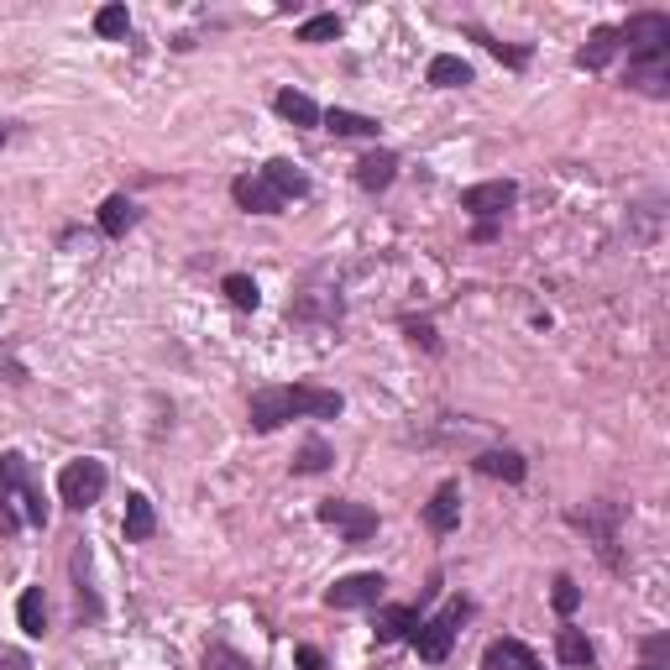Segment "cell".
<instances>
[{
  "label": "cell",
  "mask_w": 670,
  "mask_h": 670,
  "mask_svg": "<svg viewBox=\"0 0 670 670\" xmlns=\"http://www.w3.org/2000/svg\"><path fill=\"white\" fill-rule=\"evenodd\" d=\"M278 116L293 121V126H320V105L309 100V94H299V89H278Z\"/></svg>",
  "instance_id": "484cf974"
},
{
  "label": "cell",
  "mask_w": 670,
  "mask_h": 670,
  "mask_svg": "<svg viewBox=\"0 0 670 670\" xmlns=\"http://www.w3.org/2000/svg\"><path fill=\"white\" fill-rule=\"evenodd\" d=\"M22 534V514L11 508V497H0V540H16Z\"/></svg>",
  "instance_id": "e575fe53"
},
{
  "label": "cell",
  "mask_w": 670,
  "mask_h": 670,
  "mask_svg": "<svg viewBox=\"0 0 670 670\" xmlns=\"http://www.w3.org/2000/svg\"><path fill=\"white\" fill-rule=\"evenodd\" d=\"M330 37H341V16L330 11V16H309L304 27H299V42H330Z\"/></svg>",
  "instance_id": "4dcf8cb0"
},
{
  "label": "cell",
  "mask_w": 670,
  "mask_h": 670,
  "mask_svg": "<svg viewBox=\"0 0 670 670\" xmlns=\"http://www.w3.org/2000/svg\"><path fill=\"white\" fill-rule=\"evenodd\" d=\"M425 524L435 529V534H451V529L462 524V488L456 482H440L435 497L425 503Z\"/></svg>",
  "instance_id": "4fadbf2b"
},
{
  "label": "cell",
  "mask_w": 670,
  "mask_h": 670,
  "mask_svg": "<svg viewBox=\"0 0 670 670\" xmlns=\"http://www.w3.org/2000/svg\"><path fill=\"white\" fill-rule=\"evenodd\" d=\"M388 582H382L378 571H356V577H341V582L325 592V603L330 608H378Z\"/></svg>",
  "instance_id": "9c48e42d"
},
{
  "label": "cell",
  "mask_w": 670,
  "mask_h": 670,
  "mask_svg": "<svg viewBox=\"0 0 670 670\" xmlns=\"http://www.w3.org/2000/svg\"><path fill=\"white\" fill-rule=\"evenodd\" d=\"M330 462H336V456H330V445H325V440H304V451L293 456V471H304V477H315V471H325V467H330Z\"/></svg>",
  "instance_id": "f1b7e54d"
},
{
  "label": "cell",
  "mask_w": 670,
  "mask_h": 670,
  "mask_svg": "<svg viewBox=\"0 0 670 670\" xmlns=\"http://www.w3.org/2000/svg\"><path fill=\"white\" fill-rule=\"evenodd\" d=\"M555 612H560V618H571V612L582 608V586L571 582V577H555Z\"/></svg>",
  "instance_id": "d6a6232c"
},
{
  "label": "cell",
  "mask_w": 670,
  "mask_h": 670,
  "mask_svg": "<svg viewBox=\"0 0 670 670\" xmlns=\"http://www.w3.org/2000/svg\"><path fill=\"white\" fill-rule=\"evenodd\" d=\"M471 467L482 471V477H503V482H524L529 477V462L519 451H482Z\"/></svg>",
  "instance_id": "ac0fdd59"
},
{
  "label": "cell",
  "mask_w": 670,
  "mask_h": 670,
  "mask_svg": "<svg viewBox=\"0 0 670 670\" xmlns=\"http://www.w3.org/2000/svg\"><path fill=\"white\" fill-rule=\"evenodd\" d=\"M618 48H629V59L644 53H670V16L666 11H640L618 27Z\"/></svg>",
  "instance_id": "5b68a950"
},
{
  "label": "cell",
  "mask_w": 670,
  "mask_h": 670,
  "mask_svg": "<svg viewBox=\"0 0 670 670\" xmlns=\"http://www.w3.org/2000/svg\"><path fill=\"white\" fill-rule=\"evenodd\" d=\"M514 204H519V184H514V178H488V184L462 189V210L477 215V220H497V215H508Z\"/></svg>",
  "instance_id": "52a82bcc"
},
{
  "label": "cell",
  "mask_w": 670,
  "mask_h": 670,
  "mask_svg": "<svg viewBox=\"0 0 670 670\" xmlns=\"http://www.w3.org/2000/svg\"><path fill=\"white\" fill-rule=\"evenodd\" d=\"M612 53H618V27H597V31H592V37L582 42L577 63L597 74V68H608V63H612Z\"/></svg>",
  "instance_id": "603a6c76"
},
{
  "label": "cell",
  "mask_w": 670,
  "mask_h": 670,
  "mask_svg": "<svg viewBox=\"0 0 670 670\" xmlns=\"http://www.w3.org/2000/svg\"><path fill=\"white\" fill-rule=\"evenodd\" d=\"M0 670H31V660L22 649H0Z\"/></svg>",
  "instance_id": "8d00e7d4"
},
{
  "label": "cell",
  "mask_w": 670,
  "mask_h": 670,
  "mask_svg": "<svg viewBox=\"0 0 670 670\" xmlns=\"http://www.w3.org/2000/svg\"><path fill=\"white\" fill-rule=\"evenodd\" d=\"M68 566H74V592H79V618H85V623H100V618H105V603H100V592H94V577H89V551H85V545L74 551V560H68Z\"/></svg>",
  "instance_id": "5bb4252c"
},
{
  "label": "cell",
  "mask_w": 670,
  "mask_h": 670,
  "mask_svg": "<svg viewBox=\"0 0 670 670\" xmlns=\"http://www.w3.org/2000/svg\"><path fill=\"white\" fill-rule=\"evenodd\" d=\"M220 289H226V299H231L236 309H257V304H263V293H257V283H252L246 273H226Z\"/></svg>",
  "instance_id": "4316f807"
},
{
  "label": "cell",
  "mask_w": 670,
  "mask_h": 670,
  "mask_svg": "<svg viewBox=\"0 0 670 670\" xmlns=\"http://www.w3.org/2000/svg\"><path fill=\"white\" fill-rule=\"evenodd\" d=\"M94 31H100V37H126V31H131V16H126V5H105V11L94 16Z\"/></svg>",
  "instance_id": "1f68e13d"
},
{
  "label": "cell",
  "mask_w": 670,
  "mask_h": 670,
  "mask_svg": "<svg viewBox=\"0 0 670 670\" xmlns=\"http://www.w3.org/2000/svg\"><path fill=\"white\" fill-rule=\"evenodd\" d=\"M640 670H670V634H649L640 644Z\"/></svg>",
  "instance_id": "f546056e"
},
{
  "label": "cell",
  "mask_w": 670,
  "mask_h": 670,
  "mask_svg": "<svg viewBox=\"0 0 670 670\" xmlns=\"http://www.w3.org/2000/svg\"><path fill=\"white\" fill-rule=\"evenodd\" d=\"M414 629H419V608H378V640L382 644L414 640Z\"/></svg>",
  "instance_id": "cb8c5ba5"
},
{
  "label": "cell",
  "mask_w": 670,
  "mask_h": 670,
  "mask_svg": "<svg viewBox=\"0 0 670 670\" xmlns=\"http://www.w3.org/2000/svg\"><path fill=\"white\" fill-rule=\"evenodd\" d=\"M393 178H399V152H367V157L356 163V184H362L367 194H382Z\"/></svg>",
  "instance_id": "9a60e30c"
},
{
  "label": "cell",
  "mask_w": 670,
  "mask_h": 670,
  "mask_svg": "<svg viewBox=\"0 0 670 670\" xmlns=\"http://www.w3.org/2000/svg\"><path fill=\"white\" fill-rule=\"evenodd\" d=\"M346 399L336 388H309V382H289V388H257L252 393V430L273 435L289 419H336Z\"/></svg>",
  "instance_id": "6da1fadb"
},
{
  "label": "cell",
  "mask_w": 670,
  "mask_h": 670,
  "mask_svg": "<svg viewBox=\"0 0 670 670\" xmlns=\"http://www.w3.org/2000/svg\"><path fill=\"white\" fill-rule=\"evenodd\" d=\"M22 497L27 503V524L48 529V503H42V482L31 477V462L27 456H16V451H5L0 456V497Z\"/></svg>",
  "instance_id": "277c9868"
},
{
  "label": "cell",
  "mask_w": 670,
  "mask_h": 670,
  "mask_svg": "<svg viewBox=\"0 0 670 670\" xmlns=\"http://www.w3.org/2000/svg\"><path fill=\"white\" fill-rule=\"evenodd\" d=\"M121 534H126L131 545H142V540H152V534H157V508H152V497H147V493L126 497V524H121Z\"/></svg>",
  "instance_id": "2e32d148"
},
{
  "label": "cell",
  "mask_w": 670,
  "mask_h": 670,
  "mask_svg": "<svg viewBox=\"0 0 670 670\" xmlns=\"http://www.w3.org/2000/svg\"><path fill=\"white\" fill-rule=\"evenodd\" d=\"M471 618V603L467 597H456V603H445L435 618H419V629H414V649H419V660H430L440 666L445 655H451V644L462 634V623Z\"/></svg>",
  "instance_id": "7a4b0ae2"
},
{
  "label": "cell",
  "mask_w": 670,
  "mask_h": 670,
  "mask_svg": "<svg viewBox=\"0 0 670 670\" xmlns=\"http://www.w3.org/2000/svg\"><path fill=\"white\" fill-rule=\"evenodd\" d=\"M320 121H325V131H336V137H378L382 131L372 116H362V111H341V105H330Z\"/></svg>",
  "instance_id": "7402d4cb"
},
{
  "label": "cell",
  "mask_w": 670,
  "mask_h": 670,
  "mask_svg": "<svg viewBox=\"0 0 670 670\" xmlns=\"http://www.w3.org/2000/svg\"><path fill=\"white\" fill-rule=\"evenodd\" d=\"M618 519H623V508L618 503H586L571 514V524H582L586 534H597V551L608 560L612 571H618Z\"/></svg>",
  "instance_id": "ba28073f"
},
{
  "label": "cell",
  "mask_w": 670,
  "mask_h": 670,
  "mask_svg": "<svg viewBox=\"0 0 670 670\" xmlns=\"http://www.w3.org/2000/svg\"><path fill=\"white\" fill-rule=\"evenodd\" d=\"M105 482H111L105 462L79 456V462H68V467L59 471V497L68 503V508H74V514H85V508H94V503L105 497Z\"/></svg>",
  "instance_id": "3957f363"
},
{
  "label": "cell",
  "mask_w": 670,
  "mask_h": 670,
  "mask_svg": "<svg viewBox=\"0 0 670 670\" xmlns=\"http://www.w3.org/2000/svg\"><path fill=\"white\" fill-rule=\"evenodd\" d=\"M200 670H252V660H246L241 649H231V644H210Z\"/></svg>",
  "instance_id": "83f0119b"
},
{
  "label": "cell",
  "mask_w": 670,
  "mask_h": 670,
  "mask_svg": "<svg viewBox=\"0 0 670 670\" xmlns=\"http://www.w3.org/2000/svg\"><path fill=\"white\" fill-rule=\"evenodd\" d=\"M0 372H5L11 382H27V367H22V362H11L5 351H0Z\"/></svg>",
  "instance_id": "74e56055"
},
{
  "label": "cell",
  "mask_w": 670,
  "mask_h": 670,
  "mask_svg": "<svg viewBox=\"0 0 670 670\" xmlns=\"http://www.w3.org/2000/svg\"><path fill=\"white\" fill-rule=\"evenodd\" d=\"M482 670H545L540 666V655L519 640H493L482 649Z\"/></svg>",
  "instance_id": "7c38bea8"
},
{
  "label": "cell",
  "mask_w": 670,
  "mask_h": 670,
  "mask_svg": "<svg viewBox=\"0 0 670 670\" xmlns=\"http://www.w3.org/2000/svg\"><path fill=\"white\" fill-rule=\"evenodd\" d=\"M320 524L341 529V534H346V545H367V540L378 534V514H372L367 503H351V497H325V503H320Z\"/></svg>",
  "instance_id": "8992f818"
},
{
  "label": "cell",
  "mask_w": 670,
  "mask_h": 670,
  "mask_svg": "<svg viewBox=\"0 0 670 670\" xmlns=\"http://www.w3.org/2000/svg\"><path fill=\"white\" fill-rule=\"evenodd\" d=\"M231 194H236V204H241V210H252V215H283V210H289V200H283V194H278L263 174H241L231 184Z\"/></svg>",
  "instance_id": "30bf717a"
},
{
  "label": "cell",
  "mask_w": 670,
  "mask_h": 670,
  "mask_svg": "<svg viewBox=\"0 0 670 670\" xmlns=\"http://www.w3.org/2000/svg\"><path fill=\"white\" fill-rule=\"evenodd\" d=\"M293 660H299L304 670H325V655L315 649V644H299V649H293Z\"/></svg>",
  "instance_id": "d590c367"
},
{
  "label": "cell",
  "mask_w": 670,
  "mask_h": 670,
  "mask_svg": "<svg viewBox=\"0 0 670 670\" xmlns=\"http://www.w3.org/2000/svg\"><path fill=\"white\" fill-rule=\"evenodd\" d=\"M137 220H142V210H137V200H126V194H111V200L100 204V231L111 236V241H121Z\"/></svg>",
  "instance_id": "e0dca14e"
},
{
  "label": "cell",
  "mask_w": 670,
  "mask_h": 670,
  "mask_svg": "<svg viewBox=\"0 0 670 670\" xmlns=\"http://www.w3.org/2000/svg\"><path fill=\"white\" fill-rule=\"evenodd\" d=\"M16 623L27 629L31 640L48 634V597H42V586H27V592L16 597Z\"/></svg>",
  "instance_id": "44dd1931"
},
{
  "label": "cell",
  "mask_w": 670,
  "mask_h": 670,
  "mask_svg": "<svg viewBox=\"0 0 670 670\" xmlns=\"http://www.w3.org/2000/svg\"><path fill=\"white\" fill-rule=\"evenodd\" d=\"M430 85L435 89H467L471 85V63L456 53H435L430 59Z\"/></svg>",
  "instance_id": "d4e9b609"
},
{
  "label": "cell",
  "mask_w": 670,
  "mask_h": 670,
  "mask_svg": "<svg viewBox=\"0 0 670 670\" xmlns=\"http://www.w3.org/2000/svg\"><path fill=\"white\" fill-rule=\"evenodd\" d=\"M471 37H477V42H482L488 53H497V59L508 63V68H524V63H529V48H503V42H493L488 31H477V27H471Z\"/></svg>",
  "instance_id": "836d02e7"
},
{
  "label": "cell",
  "mask_w": 670,
  "mask_h": 670,
  "mask_svg": "<svg viewBox=\"0 0 670 670\" xmlns=\"http://www.w3.org/2000/svg\"><path fill=\"white\" fill-rule=\"evenodd\" d=\"M0 147H5V126H0Z\"/></svg>",
  "instance_id": "f35d334b"
},
{
  "label": "cell",
  "mask_w": 670,
  "mask_h": 670,
  "mask_svg": "<svg viewBox=\"0 0 670 670\" xmlns=\"http://www.w3.org/2000/svg\"><path fill=\"white\" fill-rule=\"evenodd\" d=\"M263 178L283 194V200H304V194H309V178L299 174V163H289V157H273V163L263 168Z\"/></svg>",
  "instance_id": "ffe728a7"
},
{
  "label": "cell",
  "mask_w": 670,
  "mask_h": 670,
  "mask_svg": "<svg viewBox=\"0 0 670 670\" xmlns=\"http://www.w3.org/2000/svg\"><path fill=\"white\" fill-rule=\"evenodd\" d=\"M629 89L666 100V94H670V53H644V59H629Z\"/></svg>",
  "instance_id": "8fae6325"
},
{
  "label": "cell",
  "mask_w": 670,
  "mask_h": 670,
  "mask_svg": "<svg viewBox=\"0 0 670 670\" xmlns=\"http://www.w3.org/2000/svg\"><path fill=\"white\" fill-rule=\"evenodd\" d=\"M555 655H560V666H571V670L597 666V649H592V640H586L582 629H560L555 634Z\"/></svg>",
  "instance_id": "d6986e66"
}]
</instances>
